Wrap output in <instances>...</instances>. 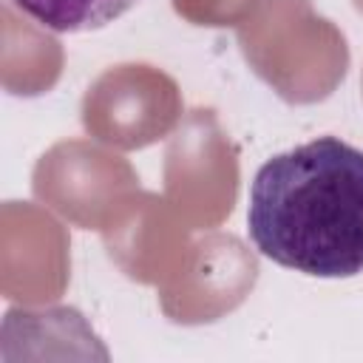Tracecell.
I'll use <instances>...</instances> for the list:
<instances>
[{
    "instance_id": "obj_1",
    "label": "cell",
    "mask_w": 363,
    "mask_h": 363,
    "mask_svg": "<svg viewBox=\"0 0 363 363\" xmlns=\"http://www.w3.org/2000/svg\"><path fill=\"white\" fill-rule=\"evenodd\" d=\"M247 233L255 250L312 278L363 272V150L318 136L267 159L252 184Z\"/></svg>"
},
{
    "instance_id": "obj_2",
    "label": "cell",
    "mask_w": 363,
    "mask_h": 363,
    "mask_svg": "<svg viewBox=\"0 0 363 363\" xmlns=\"http://www.w3.org/2000/svg\"><path fill=\"white\" fill-rule=\"evenodd\" d=\"M23 14L37 20L43 28L57 34L94 31L125 11H130L139 0H11Z\"/></svg>"
}]
</instances>
